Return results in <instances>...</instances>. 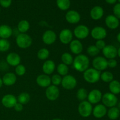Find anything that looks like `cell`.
<instances>
[{"label":"cell","mask_w":120,"mask_h":120,"mask_svg":"<svg viewBox=\"0 0 120 120\" xmlns=\"http://www.w3.org/2000/svg\"><path fill=\"white\" fill-rule=\"evenodd\" d=\"M107 116L110 120H115L119 118L120 116V110L117 107L110 108L107 111Z\"/></svg>","instance_id":"4316f807"},{"label":"cell","mask_w":120,"mask_h":120,"mask_svg":"<svg viewBox=\"0 0 120 120\" xmlns=\"http://www.w3.org/2000/svg\"><path fill=\"white\" fill-rule=\"evenodd\" d=\"M105 1L107 3L109 4H114L116 3L117 0H105Z\"/></svg>","instance_id":"f6af8a7d"},{"label":"cell","mask_w":120,"mask_h":120,"mask_svg":"<svg viewBox=\"0 0 120 120\" xmlns=\"http://www.w3.org/2000/svg\"><path fill=\"white\" fill-rule=\"evenodd\" d=\"M55 63L52 60H46L42 65V70L43 73L47 75L52 74L55 71Z\"/></svg>","instance_id":"cb8c5ba5"},{"label":"cell","mask_w":120,"mask_h":120,"mask_svg":"<svg viewBox=\"0 0 120 120\" xmlns=\"http://www.w3.org/2000/svg\"><path fill=\"white\" fill-rule=\"evenodd\" d=\"M69 48L71 52L75 55H80L83 50V45L82 42L78 39L72 40L69 43Z\"/></svg>","instance_id":"d6986e66"},{"label":"cell","mask_w":120,"mask_h":120,"mask_svg":"<svg viewBox=\"0 0 120 120\" xmlns=\"http://www.w3.org/2000/svg\"><path fill=\"white\" fill-rule=\"evenodd\" d=\"M109 90L110 93L115 95L119 94L120 93V82L117 80H113L109 85Z\"/></svg>","instance_id":"484cf974"},{"label":"cell","mask_w":120,"mask_h":120,"mask_svg":"<svg viewBox=\"0 0 120 120\" xmlns=\"http://www.w3.org/2000/svg\"><path fill=\"white\" fill-rule=\"evenodd\" d=\"M30 28V23L26 20H22L18 24L17 29L21 34H26Z\"/></svg>","instance_id":"83f0119b"},{"label":"cell","mask_w":120,"mask_h":120,"mask_svg":"<svg viewBox=\"0 0 120 120\" xmlns=\"http://www.w3.org/2000/svg\"><path fill=\"white\" fill-rule=\"evenodd\" d=\"M11 4L12 0H0V5L3 8H8L10 7Z\"/></svg>","instance_id":"7bdbcfd3"},{"label":"cell","mask_w":120,"mask_h":120,"mask_svg":"<svg viewBox=\"0 0 120 120\" xmlns=\"http://www.w3.org/2000/svg\"><path fill=\"white\" fill-rule=\"evenodd\" d=\"M3 85V83H2V79L0 77V88Z\"/></svg>","instance_id":"c3c4849f"},{"label":"cell","mask_w":120,"mask_h":120,"mask_svg":"<svg viewBox=\"0 0 120 120\" xmlns=\"http://www.w3.org/2000/svg\"><path fill=\"white\" fill-rule=\"evenodd\" d=\"M16 75L12 72L7 73L4 75L2 79V83L7 86H11L14 85L16 82Z\"/></svg>","instance_id":"603a6c76"},{"label":"cell","mask_w":120,"mask_h":120,"mask_svg":"<svg viewBox=\"0 0 120 120\" xmlns=\"http://www.w3.org/2000/svg\"><path fill=\"white\" fill-rule=\"evenodd\" d=\"M90 65V60L87 56L83 54H80L74 59L73 66L76 71L79 72H84L89 69Z\"/></svg>","instance_id":"6da1fadb"},{"label":"cell","mask_w":120,"mask_h":120,"mask_svg":"<svg viewBox=\"0 0 120 120\" xmlns=\"http://www.w3.org/2000/svg\"><path fill=\"white\" fill-rule=\"evenodd\" d=\"M94 69L98 71H104L108 68L107 60L103 56H96L92 62Z\"/></svg>","instance_id":"ba28073f"},{"label":"cell","mask_w":120,"mask_h":120,"mask_svg":"<svg viewBox=\"0 0 120 120\" xmlns=\"http://www.w3.org/2000/svg\"><path fill=\"white\" fill-rule=\"evenodd\" d=\"M77 80L74 76L70 75H67L62 78L61 84L64 89L71 90L75 89L77 86Z\"/></svg>","instance_id":"8992f818"},{"label":"cell","mask_w":120,"mask_h":120,"mask_svg":"<svg viewBox=\"0 0 120 120\" xmlns=\"http://www.w3.org/2000/svg\"><path fill=\"white\" fill-rule=\"evenodd\" d=\"M15 41L18 46L21 49H27L32 44V39L26 34H19Z\"/></svg>","instance_id":"3957f363"},{"label":"cell","mask_w":120,"mask_h":120,"mask_svg":"<svg viewBox=\"0 0 120 120\" xmlns=\"http://www.w3.org/2000/svg\"><path fill=\"white\" fill-rule=\"evenodd\" d=\"M88 92L87 90L84 88H80L77 91L76 93V97L79 100L84 101L86 98H87Z\"/></svg>","instance_id":"836d02e7"},{"label":"cell","mask_w":120,"mask_h":120,"mask_svg":"<svg viewBox=\"0 0 120 120\" xmlns=\"http://www.w3.org/2000/svg\"><path fill=\"white\" fill-rule=\"evenodd\" d=\"M90 30L87 26L84 25H79L75 28L73 31L74 35L78 40L84 39L89 36Z\"/></svg>","instance_id":"52a82bcc"},{"label":"cell","mask_w":120,"mask_h":120,"mask_svg":"<svg viewBox=\"0 0 120 120\" xmlns=\"http://www.w3.org/2000/svg\"><path fill=\"white\" fill-rule=\"evenodd\" d=\"M91 37L96 40H103L107 37V32L106 29L102 26H97L93 28L90 32Z\"/></svg>","instance_id":"9c48e42d"},{"label":"cell","mask_w":120,"mask_h":120,"mask_svg":"<svg viewBox=\"0 0 120 120\" xmlns=\"http://www.w3.org/2000/svg\"><path fill=\"white\" fill-rule=\"evenodd\" d=\"M118 64V62L115 59H111L107 60V65L108 68H115L117 67Z\"/></svg>","instance_id":"b9f144b4"},{"label":"cell","mask_w":120,"mask_h":120,"mask_svg":"<svg viewBox=\"0 0 120 120\" xmlns=\"http://www.w3.org/2000/svg\"><path fill=\"white\" fill-rule=\"evenodd\" d=\"M102 103L106 107L111 108L116 107L118 103V98L116 95L113 94L111 93H105L103 95L101 98Z\"/></svg>","instance_id":"5b68a950"},{"label":"cell","mask_w":120,"mask_h":120,"mask_svg":"<svg viewBox=\"0 0 120 120\" xmlns=\"http://www.w3.org/2000/svg\"><path fill=\"white\" fill-rule=\"evenodd\" d=\"M114 15L117 17L118 19H120V3L116 4L113 7Z\"/></svg>","instance_id":"ab89813d"},{"label":"cell","mask_w":120,"mask_h":120,"mask_svg":"<svg viewBox=\"0 0 120 120\" xmlns=\"http://www.w3.org/2000/svg\"><path fill=\"white\" fill-rule=\"evenodd\" d=\"M10 43L7 39H0V52H5L10 48Z\"/></svg>","instance_id":"8d00e7d4"},{"label":"cell","mask_w":120,"mask_h":120,"mask_svg":"<svg viewBox=\"0 0 120 120\" xmlns=\"http://www.w3.org/2000/svg\"><path fill=\"white\" fill-rule=\"evenodd\" d=\"M65 18L70 24H76L80 21L81 16L79 13L75 10H70L66 14Z\"/></svg>","instance_id":"2e32d148"},{"label":"cell","mask_w":120,"mask_h":120,"mask_svg":"<svg viewBox=\"0 0 120 120\" xmlns=\"http://www.w3.org/2000/svg\"><path fill=\"white\" fill-rule=\"evenodd\" d=\"M100 50L97 48L95 45H91L89 46V47L87 49V53L89 56L91 57H96L97 55L99 54Z\"/></svg>","instance_id":"d590c367"},{"label":"cell","mask_w":120,"mask_h":120,"mask_svg":"<svg viewBox=\"0 0 120 120\" xmlns=\"http://www.w3.org/2000/svg\"><path fill=\"white\" fill-rule=\"evenodd\" d=\"M21 58L19 55L16 53H9L6 57V62L7 64L11 66L16 67L21 63Z\"/></svg>","instance_id":"ac0fdd59"},{"label":"cell","mask_w":120,"mask_h":120,"mask_svg":"<svg viewBox=\"0 0 120 120\" xmlns=\"http://www.w3.org/2000/svg\"><path fill=\"white\" fill-rule=\"evenodd\" d=\"M73 33L69 29H64L60 32L59 38L62 43L64 45L69 44L73 40Z\"/></svg>","instance_id":"7c38bea8"},{"label":"cell","mask_w":120,"mask_h":120,"mask_svg":"<svg viewBox=\"0 0 120 120\" xmlns=\"http://www.w3.org/2000/svg\"><path fill=\"white\" fill-rule=\"evenodd\" d=\"M107 107L103 104H98L93 109V115L96 118H103L107 114Z\"/></svg>","instance_id":"e0dca14e"},{"label":"cell","mask_w":120,"mask_h":120,"mask_svg":"<svg viewBox=\"0 0 120 120\" xmlns=\"http://www.w3.org/2000/svg\"><path fill=\"white\" fill-rule=\"evenodd\" d=\"M49 54H50V52L48 49L42 48V49H39L38 52L37 57L39 59L44 60H46L49 57Z\"/></svg>","instance_id":"d6a6232c"},{"label":"cell","mask_w":120,"mask_h":120,"mask_svg":"<svg viewBox=\"0 0 120 120\" xmlns=\"http://www.w3.org/2000/svg\"><path fill=\"white\" fill-rule=\"evenodd\" d=\"M23 105H22V104L17 102V103H16V104L15 105V106L14 107V110L16 111H17V112H21V111H22V110H23Z\"/></svg>","instance_id":"ee69618b"},{"label":"cell","mask_w":120,"mask_h":120,"mask_svg":"<svg viewBox=\"0 0 120 120\" xmlns=\"http://www.w3.org/2000/svg\"><path fill=\"white\" fill-rule=\"evenodd\" d=\"M57 71L58 73V75H59L60 76H64L68 75L69 67L63 63H60L57 66Z\"/></svg>","instance_id":"e575fe53"},{"label":"cell","mask_w":120,"mask_h":120,"mask_svg":"<svg viewBox=\"0 0 120 120\" xmlns=\"http://www.w3.org/2000/svg\"><path fill=\"white\" fill-rule=\"evenodd\" d=\"M118 1H119V2H120V0H118Z\"/></svg>","instance_id":"816d5d0a"},{"label":"cell","mask_w":120,"mask_h":120,"mask_svg":"<svg viewBox=\"0 0 120 120\" xmlns=\"http://www.w3.org/2000/svg\"><path fill=\"white\" fill-rule=\"evenodd\" d=\"M105 23L110 29H116L120 25V21L114 15H109L105 18Z\"/></svg>","instance_id":"ffe728a7"},{"label":"cell","mask_w":120,"mask_h":120,"mask_svg":"<svg viewBox=\"0 0 120 120\" xmlns=\"http://www.w3.org/2000/svg\"><path fill=\"white\" fill-rule=\"evenodd\" d=\"M102 93L98 89H93L88 93V101L91 104H98L102 98Z\"/></svg>","instance_id":"8fae6325"},{"label":"cell","mask_w":120,"mask_h":120,"mask_svg":"<svg viewBox=\"0 0 120 120\" xmlns=\"http://www.w3.org/2000/svg\"><path fill=\"white\" fill-rule=\"evenodd\" d=\"M57 7L62 11H66L69 9L71 5L70 0H56Z\"/></svg>","instance_id":"4dcf8cb0"},{"label":"cell","mask_w":120,"mask_h":120,"mask_svg":"<svg viewBox=\"0 0 120 120\" xmlns=\"http://www.w3.org/2000/svg\"><path fill=\"white\" fill-rule=\"evenodd\" d=\"M93 106L92 104L88 101H82L79 104L78 112L80 116L83 118H87L90 117L92 114Z\"/></svg>","instance_id":"277c9868"},{"label":"cell","mask_w":120,"mask_h":120,"mask_svg":"<svg viewBox=\"0 0 120 120\" xmlns=\"http://www.w3.org/2000/svg\"><path fill=\"white\" fill-rule=\"evenodd\" d=\"M36 82L39 86L41 87H48L51 85V78L49 75L42 74L36 77Z\"/></svg>","instance_id":"44dd1931"},{"label":"cell","mask_w":120,"mask_h":120,"mask_svg":"<svg viewBox=\"0 0 120 120\" xmlns=\"http://www.w3.org/2000/svg\"><path fill=\"white\" fill-rule=\"evenodd\" d=\"M61 60L62 61V63L67 66L71 65L73 64V57L70 53L68 52L63 53L61 56Z\"/></svg>","instance_id":"f546056e"},{"label":"cell","mask_w":120,"mask_h":120,"mask_svg":"<svg viewBox=\"0 0 120 120\" xmlns=\"http://www.w3.org/2000/svg\"><path fill=\"white\" fill-rule=\"evenodd\" d=\"M117 40L119 43H120V32L117 35Z\"/></svg>","instance_id":"bcb514c9"},{"label":"cell","mask_w":120,"mask_h":120,"mask_svg":"<svg viewBox=\"0 0 120 120\" xmlns=\"http://www.w3.org/2000/svg\"><path fill=\"white\" fill-rule=\"evenodd\" d=\"M0 11H1V8H0Z\"/></svg>","instance_id":"f5cc1de1"},{"label":"cell","mask_w":120,"mask_h":120,"mask_svg":"<svg viewBox=\"0 0 120 120\" xmlns=\"http://www.w3.org/2000/svg\"><path fill=\"white\" fill-rule=\"evenodd\" d=\"M100 71L93 68H89L83 72V78L89 83L93 84L98 82L100 79Z\"/></svg>","instance_id":"7a4b0ae2"},{"label":"cell","mask_w":120,"mask_h":120,"mask_svg":"<svg viewBox=\"0 0 120 120\" xmlns=\"http://www.w3.org/2000/svg\"><path fill=\"white\" fill-rule=\"evenodd\" d=\"M118 109H120V104H119V107H118Z\"/></svg>","instance_id":"f907efd6"},{"label":"cell","mask_w":120,"mask_h":120,"mask_svg":"<svg viewBox=\"0 0 120 120\" xmlns=\"http://www.w3.org/2000/svg\"><path fill=\"white\" fill-rule=\"evenodd\" d=\"M52 120H62L60 119V118H54V119H53Z\"/></svg>","instance_id":"681fc988"},{"label":"cell","mask_w":120,"mask_h":120,"mask_svg":"<svg viewBox=\"0 0 120 120\" xmlns=\"http://www.w3.org/2000/svg\"><path fill=\"white\" fill-rule=\"evenodd\" d=\"M103 55L105 59H115L117 56V49L112 45H107L102 50Z\"/></svg>","instance_id":"9a60e30c"},{"label":"cell","mask_w":120,"mask_h":120,"mask_svg":"<svg viewBox=\"0 0 120 120\" xmlns=\"http://www.w3.org/2000/svg\"><path fill=\"white\" fill-rule=\"evenodd\" d=\"M15 75L18 76H22L25 74L26 68L23 64H19L15 67Z\"/></svg>","instance_id":"74e56055"},{"label":"cell","mask_w":120,"mask_h":120,"mask_svg":"<svg viewBox=\"0 0 120 120\" xmlns=\"http://www.w3.org/2000/svg\"><path fill=\"white\" fill-rule=\"evenodd\" d=\"M104 9L100 6H95L90 11V17L94 21L101 19L104 15Z\"/></svg>","instance_id":"7402d4cb"},{"label":"cell","mask_w":120,"mask_h":120,"mask_svg":"<svg viewBox=\"0 0 120 120\" xmlns=\"http://www.w3.org/2000/svg\"><path fill=\"white\" fill-rule=\"evenodd\" d=\"M100 79L105 83H110L114 80V75L109 71H104L100 75Z\"/></svg>","instance_id":"1f68e13d"},{"label":"cell","mask_w":120,"mask_h":120,"mask_svg":"<svg viewBox=\"0 0 120 120\" xmlns=\"http://www.w3.org/2000/svg\"><path fill=\"white\" fill-rule=\"evenodd\" d=\"M45 95L49 100L55 101L59 98L60 95V90L57 86L50 85L46 88L45 91Z\"/></svg>","instance_id":"30bf717a"},{"label":"cell","mask_w":120,"mask_h":120,"mask_svg":"<svg viewBox=\"0 0 120 120\" xmlns=\"http://www.w3.org/2000/svg\"><path fill=\"white\" fill-rule=\"evenodd\" d=\"M30 100V96L27 92L21 93L17 97V101L18 103H21L22 105L28 104Z\"/></svg>","instance_id":"f1b7e54d"},{"label":"cell","mask_w":120,"mask_h":120,"mask_svg":"<svg viewBox=\"0 0 120 120\" xmlns=\"http://www.w3.org/2000/svg\"><path fill=\"white\" fill-rule=\"evenodd\" d=\"M100 50H103L105 46H106V43H105V41L104 40H97L96 41V43L94 45Z\"/></svg>","instance_id":"60d3db41"},{"label":"cell","mask_w":120,"mask_h":120,"mask_svg":"<svg viewBox=\"0 0 120 120\" xmlns=\"http://www.w3.org/2000/svg\"><path fill=\"white\" fill-rule=\"evenodd\" d=\"M13 30L11 27L7 25H0V38L1 39H7L12 36Z\"/></svg>","instance_id":"d4e9b609"},{"label":"cell","mask_w":120,"mask_h":120,"mask_svg":"<svg viewBox=\"0 0 120 120\" xmlns=\"http://www.w3.org/2000/svg\"><path fill=\"white\" fill-rule=\"evenodd\" d=\"M57 35L52 30H47L42 35V41L43 43L48 45H52L56 42Z\"/></svg>","instance_id":"5bb4252c"},{"label":"cell","mask_w":120,"mask_h":120,"mask_svg":"<svg viewBox=\"0 0 120 120\" xmlns=\"http://www.w3.org/2000/svg\"><path fill=\"white\" fill-rule=\"evenodd\" d=\"M17 102V98L14 95L11 94L5 95L1 100L2 104L7 109L14 108Z\"/></svg>","instance_id":"4fadbf2b"},{"label":"cell","mask_w":120,"mask_h":120,"mask_svg":"<svg viewBox=\"0 0 120 120\" xmlns=\"http://www.w3.org/2000/svg\"><path fill=\"white\" fill-rule=\"evenodd\" d=\"M117 56H118V57H120V47L117 49Z\"/></svg>","instance_id":"7dc6e473"},{"label":"cell","mask_w":120,"mask_h":120,"mask_svg":"<svg viewBox=\"0 0 120 120\" xmlns=\"http://www.w3.org/2000/svg\"><path fill=\"white\" fill-rule=\"evenodd\" d=\"M62 80V78L61 76H60L58 74H56V75H53L52 77H51V83H52L53 85L57 86L61 84Z\"/></svg>","instance_id":"f35d334b"}]
</instances>
